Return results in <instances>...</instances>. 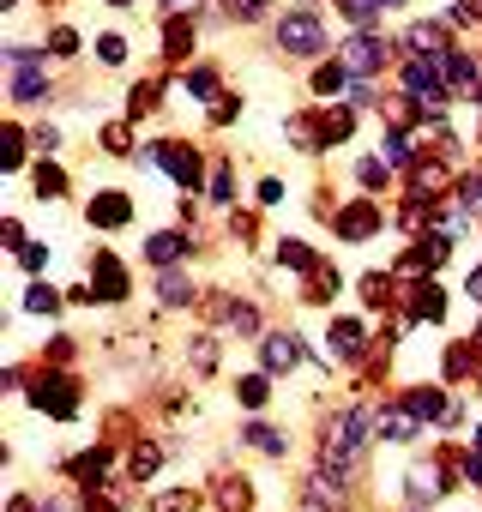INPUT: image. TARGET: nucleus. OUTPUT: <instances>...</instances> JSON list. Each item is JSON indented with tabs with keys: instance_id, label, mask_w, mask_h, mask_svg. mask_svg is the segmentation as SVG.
<instances>
[{
	"instance_id": "nucleus-13",
	"label": "nucleus",
	"mask_w": 482,
	"mask_h": 512,
	"mask_svg": "<svg viewBox=\"0 0 482 512\" xmlns=\"http://www.w3.org/2000/svg\"><path fill=\"white\" fill-rule=\"evenodd\" d=\"M25 314H43V320H55V314H61V296H55L49 284H31V290H25Z\"/></svg>"
},
{
	"instance_id": "nucleus-7",
	"label": "nucleus",
	"mask_w": 482,
	"mask_h": 512,
	"mask_svg": "<svg viewBox=\"0 0 482 512\" xmlns=\"http://www.w3.org/2000/svg\"><path fill=\"white\" fill-rule=\"evenodd\" d=\"M326 338H332V356H344V362H350V356H362V350H368V320H356V314H350V320H332V332H326Z\"/></svg>"
},
{
	"instance_id": "nucleus-2",
	"label": "nucleus",
	"mask_w": 482,
	"mask_h": 512,
	"mask_svg": "<svg viewBox=\"0 0 482 512\" xmlns=\"http://www.w3.org/2000/svg\"><path fill=\"white\" fill-rule=\"evenodd\" d=\"M302 356H308V350H302V338H296V332H266V338H260V362H266V374H272V380L296 374V368H302Z\"/></svg>"
},
{
	"instance_id": "nucleus-19",
	"label": "nucleus",
	"mask_w": 482,
	"mask_h": 512,
	"mask_svg": "<svg viewBox=\"0 0 482 512\" xmlns=\"http://www.w3.org/2000/svg\"><path fill=\"white\" fill-rule=\"evenodd\" d=\"M25 272H37V278L49 272V247H25Z\"/></svg>"
},
{
	"instance_id": "nucleus-6",
	"label": "nucleus",
	"mask_w": 482,
	"mask_h": 512,
	"mask_svg": "<svg viewBox=\"0 0 482 512\" xmlns=\"http://www.w3.org/2000/svg\"><path fill=\"white\" fill-rule=\"evenodd\" d=\"M85 217H91L97 229H121V223H133V199H127V193H97Z\"/></svg>"
},
{
	"instance_id": "nucleus-1",
	"label": "nucleus",
	"mask_w": 482,
	"mask_h": 512,
	"mask_svg": "<svg viewBox=\"0 0 482 512\" xmlns=\"http://www.w3.org/2000/svg\"><path fill=\"white\" fill-rule=\"evenodd\" d=\"M31 404H37L43 416H55V422H73V416H79V380H73V374H43V380L31 386Z\"/></svg>"
},
{
	"instance_id": "nucleus-20",
	"label": "nucleus",
	"mask_w": 482,
	"mask_h": 512,
	"mask_svg": "<svg viewBox=\"0 0 482 512\" xmlns=\"http://www.w3.org/2000/svg\"><path fill=\"white\" fill-rule=\"evenodd\" d=\"M37 193L55 199V193H61V169H37Z\"/></svg>"
},
{
	"instance_id": "nucleus-22",
	"label": "nucleus",
	"mask_w": 482,
	"mask_h": 512,
	"mask_svg": "<svg viewBox=\"0 0 482 512\" xmlns=\"http://www.w3.org/2000/svg\"><path fill=\"white\" fill-rule=\"evenodd\" d=\"M43 512H73V500H43Z\"/></svg>"
},
{
	"instance_id": "nucleus-17",
	"label": "nucleus",
	"mask_w": 482,
	"mask_h": 512,
	"mask_svg": "<svg viewBox=\"0 0 482 512\" xmlns=\"http://www.w3.org/2000/svg\"><path fill=\"white\" fill-rule=\"evenodd\" d=\"M356 181H362L368 193H374V187H386V163H380V157H368V163L356 169Z\"/></svg>"
},
{
	"instance_id": "nucleus-12",
	"label": "nucleus",
	"mask_w": 482,
	"mask_h": 512,
	"mask_svg": "<svg viewBox=\"0 0 482 512\" xmlns=\"http://www.w3.org/2000/svg\"><path fill=\"white\" fill-rule=\"evenodd\" d=\"M241 440H254L266 458H284V452H290V434L272 428V422H248V428H241Z\"/></svg>"
},
{
	"instance_id": "nucleus-3",
	"label": "nucleus",
	"mask_w": 482,
	"mask_h": 512,
	"mask_svg": "<svg viewBox=\"0 0 482 512\" xmlns=\"http://www.w3.org/2000/svg\"><path fill=\"white\" fill-rule=\"evenodd\" d=\"M67 476L97 494V488L115 476V446H85V452H73V458H67Z\"/></svg>"
},
{
	"instance_id": "nucleus-10",
	"label": "nucleus",
	"mask_w": 482,
	"mask_h": 512,
	"mask_svg": "<svg viewBox=\"0 0 482 512\" xmlns=\"http://www.w3.org/2000/svg\"><path fill=\"white\" fill-rule=\"evenodd\" d=\"M157 296H163V308H187L199 290H193V278L175 266V272H157Z\"/></svg>"
},
{
	"instance_id": "nucleus-18",
	"label": "nucleus",
	"mask_w": 482,
	"mask_h": 512,
	"mask_svg": "<svg viewBox=\"0 0 482 512\" xmlns=\"http://www.w3.org/2000/svg\"><path fill=\"white\" fill-rule=\"evenodd\" d=\"M458 199H464L470 211H482V175H464V187H458Z\"/></svg>"
},
{
	"instance_id": "nucleus-15",
	"label": "nucleus",
	"mask_w": 482,
	"mask_h": 512,
	"mask_svg": "<svg viewBox=\"0 0 482 512\" xmlns=\"http://www.w3.org/2000/svg\"><path fill=\"white\" fill-rule=\"evenodd\" d=\"M193 506H199L193 488H163V494L151 500V512H193Z\"/></svg>"
},
{
	"instance_id": "nucleus-23",
	"label": "nucleus",
	"mask_w": 482,
	"mask_h": 512,
	"mask_svg": "<svg viewBox=\"0 0 482 512\" xmlns=\"http://www.w3.org/2000/svg\"><path fill=\"white\" fill-rule=\"evenodd\" d=\"M404 512H428V506H404Z\"/></svg>"
},
{
	"instance_id": "nucleus-21",
	"label": "nucleus",
	"mask_w": 482,
	"mask_h": 512,
	"mask_svg": "<svg viewBox=\"0 0 482 512\" xmlns=\"http://www.w3.org/2000/svg\"><path fill=\"white\" fill-rule=\"evenodd\" d=\"M464 296H470V302H482V266H476V272L464 278Z\"/></svg>"
},
{
	"instance_id": "nucleus-9",
	"label": "nucleus",
	"mask_w": 482,
	"mask_h": 512,
	"mask_svg": "<svg viewBox=\"0 0 482 512\" xmlns=\"http://www.w3.org/2000/svg\"><path fill=\"white\" fill-rule=\"evenodd\" d=\"M133 482H151L157 470H163V446H151V440H139V446H127V464H121Z\"/></svg>"
},
{
	"instance_id": "nucleus-16",
	"label": "nucleus",
	"mask_w": 482,
	"mask_h": 512,
	"mask_svg": "<svg viewBox=\"0 0 482 512\" xmlns=\"http://www.w3.org/2000/svg\"><path fill=\"white\" fill-rule=\"evenodd\" d=\"M187 356H193V368H199V374H217V338H193V344H187Z\"/></svg>"
},
{
	"instance_id": "nucleus-8",
	"label": "nucleus",
	"mask_w": 482,
	"mask_h": 512,
	"mask_svg": "<svg viewBox=\"0 0 482 512\" xmlns=\"http://www.w3.org/2000/svg\"><path fill=\"white\" fill-rule=\"evenodd\" d=\"M374 229H380V211H374L368 199H362V205H344V211H338V235H344V241H368Z\"/></svg>"
},
{
	"instance_id": "nucleus-14",
	"label": "nucleus",
	"mask_w": 482,
	"mask_h": 512,
	"mask_svg": "<svg viewBox=\"0 0 482 512\" xmlns=\"http://www.w3.org/2000/svg\"><path fill=\"white\" fill-rule=\"evenodd\" d=\"M284 43H290V49H320V25H314L308 13H296V19H290V37H284Z\"/></svg>"
},
{
	"instance_id": "nucleus-5",
	"label": "nucleus",
	"mask_w": 482,
	"mask_h": 512,
	"mask_svg": "<svg viewBox=\"0 0 482 512\" xmlns=\"http://www.w3.org/2000/svg\"><path fill=\"white\" fill-rule=\"evenodd\" d=\"M211 500H217L223 512H254V482H248V476H229V470H223V476L211 482Z\"/></svg>"
},
{
	"instance_id": "nucleus-11",
	"label": "nucleus",
	"mask_w": 482,
	"mask_h": 512,
	"mask_svg": "<svg viewBox=\"0 0 482 512\" xmlns=\"http://www.w3.org/2000/svg\"><path fill=\"white\" fill-rule=\"evenodd\" d=\"M235 398L260 416V410L272 404V374H266V368H260V374H241V380H235Z\"/></svg>"
},
{
	"instance_id": "nucleus-4",
	"label": "nucleus",
	"mask_w": 482,
	"mask_h": 512,
	"mask_svg": "<svg viewBox=\"0 0 482 512\" xmlns=\"http://www.w3.org/2000/svg\"><path fill=\"white\" fill-rule=\"evenodd\" d=\"M91 290H97V302H127V266L115 260V253H103V260L91 266Z\"/></svg>"
}]
</instances>
